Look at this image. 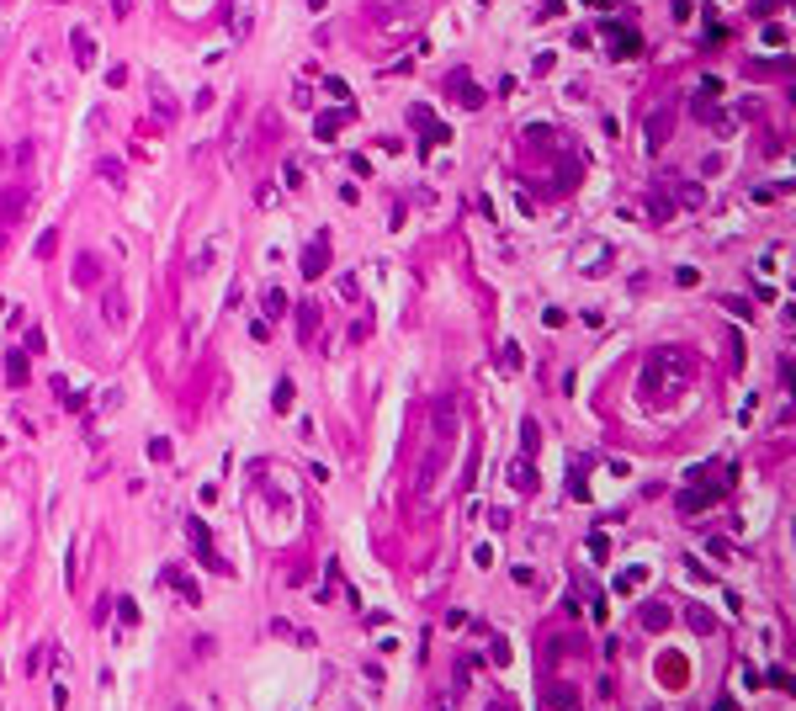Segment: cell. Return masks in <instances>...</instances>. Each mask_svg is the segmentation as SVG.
Listing matches in <instances>:
<instances>
[{
    "label": "cell",
    "mask_w": 796,
    "mask_h": 711,
    "mask_svg": "<svg viewBox=\"0 0 796 711\" xmlns=\"http://www.w3.org/2000/svg\"><path fill=\"white\" fill-rule=\"evenodd\" d=\"M690 372H696L690 350H675V345L653 350L648 366H642V398H663V393H675L679 383H690Z\"/></svg>",
    "instance_id": "cell-1"
},
{
    "label": "cell",
    "mask_w": 796,
    "mask_h": 711,
    "mask_svg": "<svg viewBox=\"0 0 796 711\" xmlns=\"http://www.w3.org/2000/svg\"><path fill=\"white\" fill-rule=\"evenodd\" d=\"M675 122H679V107H675V101L653 107L648 117H642V149H648V154H658V149L675 138Z\"/></svg>",
    "instance_id": "cell-2"
},
{
    "label": "cell",
    "mask_w": 796,
    "mask_h": 711,
    "mask_svg": "<svg viewBox=\"0 0 796 711\" xmlns=\"http://www.w3.org/2000/svg\"><path fill=\"white\" fill-rule=\"evenodd\" d=\"M345 122H356V101H340L335 112H319V117H314V133L329 144V138H335V133L345 128Z\"/></svg>",
    "instance_id": "cell-3"
},
{
    "label": "cell",
    "mask_w": 796,
    "mask_h": 711,
    "mask_svg": "<svg viewBox=\"0 0 796 711\" xmlns=\"http://www.w3.org/2000/svg\"><path fill=\"white\" fill-rule=\"evenodd\" d=\"M446 91L457 96V107H467V112H478V107H483V91L472 85V74H467V69H451V74H446Z\"/></svg>",
    "instance_id": "cell-4"
},
{
    "label": "cell",
    "mask_w": 796,
    "mask_h": 711,
    "mask_svg": "<svg viewBox=\"0 0 796 711\" xmlns=\"http://www.w3.org/2000/svg\"><path fill=\"white\" fill-rule=\"evenodd\" d=\"M303 277L314 281V277H324L329 271V234H314V244H308V250H303Z\"/></svg>",
    "instance_id": "cell-5"
},
{
    "label": "cell",
    "mask_w": 796,
    "mask_h": 711,
    "mask_svg": "<svg viewBox=\"0 0 796 711\" xmlns=\"http://www.w3.org/2000/svg\"><path fill=\"white\" fill-rule=\"evenodd\" d=\"M186 531H192V547H197V557H202L207 568H218V573H223V563H218V552H213V536H207V520H186Z\"/></svg>",
    "instance_id": "cell-6"
},
{
    "label": "cell",
    "mask_w": 796,
    "mask_h": 711,
    "mask_svg": "<svg viewBox=\"0 0 796 711\" xmlns=\"http://www.w3.org/2000/svg\"><path fill=\"white\" fill-rule=\"evenodd\" d=\"M69 48H74V64H80V69H96V37H91V27H74Z\"/></svg>",
    "instance_id": "cell-7"
},
{
    "label": "cell",
    "mask_w": 796,
    "mask_h": 711,
    "mask_svg": "<svg viewBox=\"0 0 796 711\" xmlns=\"http://www.w3.org/2000/svg\"><path fill=\"white\" fill-rule=\"evenodd\" d=\"M510 489H515V494H536V489H542L536 467H531V462H515V467H510Z\"/></svg>",
    "instance_id": "cell-8"
},
{
    "label": "cell",
    "mask_w": 796,
    "mask_h": 711,
    "mask_svg": "<svg viewBox=\"0 0 796 711\" xmlns=\"http://www.w3.org/2000/svg\"><path fill=\"white\" fill-rule=\"evenodd\" d=\"M605 260H611V250H605L600 239H590V244H584V250H579V265H590L584 277H600V271H605Z\"/></svg>",
    "instance_id": "cell-9"
},
{
    "label": "cell",
    "mask_w": 796,
    "mask_h": 711,
    "mask_svg": "<svg viewBox=\"0 0 796 711\" xmlns=\"http://www.w3.org/2000/svg\"><path fill=\"white\" fill-rule=\"evenodd\" d=\"M605 37H611L616 59H632V53H637V32H627V27H611V22H605Z\"/></svg>",
    "instance_id": "cell-10"
},
{
    "label": "cell",
    "mask_w": 796,
    "mask_h": 711,
    "mask_svg": "<svg viewBox=\"0 0 796 711\" xmlns=\"http://www.w3.org/2000/svg\"><path fill=\"white\" fill-rule=\"evenodd\" d=\"M648 218H653V223H669V218H675V202H669L663 186H653V192H648Z\"/></svg>",
    "instance_id": "cell-11"
},
{
    "label": "cell",
    "mask_w": 796,
    "mask_h": 711,
    "mask_svg": "<svg viewBox=\"0 0 796 711\" xmlns=\"http://www.w3.org/2000/svg\"><path fill=\"white\" fill-rule=\"evenodd\" d=\"M319 335V308H314V303H308V308H298V340H303V345H308V340H314Z\"/></svg>",
    "instance_id": "cell-12"
},
{
    "label": "cell",
    "mask_w": 796,
    "mask_h": 711,
    "mask_svg": "<svg viewBox=\"0 0 796 711\" xmlns=\"http://www.w3.org/2000/svg\"><path fill=\"white\" fill-rule=\"evenodd\" d=\"M6 383H11V387L27 383V356H22V350H6Z\"/></svg>",
    "instance_id": "cell-13"
},
{
    "label": "cell",
    "mask_w": 796,
    "mask_h": 711,
    "mask_svg": "<svg viewBox=\"0 0 796 711\" xmlns=\"http://www.w3.org/2000/svg\"><path fill=\"white\" fill-rule=\"evenodd\" d=\"M536 435H542V425H536V420H520V451H526V462L536 457Z\"/></svg>",
    "instance_id": "cell-14"
},
{
    "label": "cell",
    "mask_w": 796,
    "mask_h": 711,
    "mask_svg": "<svg viewBox=\"0 0 796 711\" xmlns=\"http://www.w3.org/2000/svg\"><path fill=\"white\" fill-rule=\"evenodd\" d=\"M675 197H679V207H701V202H706V192H701L696 181H679V186H675Z\"/></svg>",
    "instance_id": "cell-15"
},
{
    "label": "cell",
    "mask_w": 796,
    "mask_h": 711,
    "mask_svg": "<svg viewBox=\"0 0 796 711\" xmlns=\"http://www.w3.org/2000/svg\"><path fill=\"white\" fill-rule=\"evenodd\" d=\"M122 319H128V303H122V292L112 287L107 292V324H122Z\"/></svg>",
    "instance_id": "cell-16"
},
{
    "label": "cell",
    "mask_w": 796,
    "mask_h": 711,
    "mask_svg": "<svg viewBox=\"0 0 796 711\" xmlns=\"http://www.w3.org/2000/svg\"><path fill=\"white\" fill-rule=\"evenodd\" d=\"M547 706H552V711H579V696H573V690H552V696H547Z\"/></svg>",
    "instance_id": "cell-17"
},
{
    "label": "cell",
    "mask_w": 796,
    "mask_h": 711,
    "mask_svg": "<svg viewBox=\"0 0 796 711\" xmlns=\"http://www.w3.org/2000/svg\"><path fill=\"white\" fill-rule=\"evenodd\" d=\"M96 175L112 186H122V159H96Z\"/></svg>",
    "instance_id": "cell-18"
},
{
    "label": "cell",
    "mask_w": 796,
    "mask_h": 711,
    "mask_svg": "<svg viewBox=\"0 0 796 711\" xmlns=\"http://www.w3.org/2000/svg\"><path fill=\"white\" fill-rule=\"evenodd\" d=\"M271 409H277V414H287V409H292V383H287V377L277 383V398H271Z\"/></svg>",
    "instance_id": "cell-19"
},
{
    "label": "cell",
    "mask_w": 796,
    "mask_h": 711,
    "mask_svg": "<svg viewBox=\"0 0 796 711\" xmlns=\"http://www.w3.org/2000/svg\"><path fill=\"white\" fill-rule=\"evenodd\" d=\"M91 277H96V260H91V255H80V260H74V281H80V287H91Z\"/></svg>",
    "instance_id": "cell-20"
},
{
    "label": "cell",
    "mask_w": 796,
    "mask_h": 711,
    "mask_svg": "<svg viewBox=\"0 0 796 711\" xmlns=\"http://www.w3.org/2000/svg\"><path fill=\"white\" fill-rule=\"evenodd\" d=\"M265 308H271V314H265V319H277L281 308H287V292H281V287H271V292H265Z\"/></svg>",
    "instance_id": "cell-21"
},
{
    "label": "cell",
    "mask_w": 796,
    "mask_h": 711,
    "mask_svg": "<svg viewBox=\"0 0 796 711\" xmlns=\"http://www.w3.org/2000/svg\"><path fill=\"white\" fill-rule=\"evenodd\" d=\"M663 621H669V616H663V605H648V611H642V627H653V632H658Z\"/></svg>",
    "instance_id": "cell-22"
},
{
    "label": "cell",
    "mask_w": 796,
    "mask_h": 711,
    "mask_svg": "<svg viewBox=\"0 0 796 711\" xmlns=\"http://www.w3.org/2000/svg\"><path fill=\"white\" fill-rule=\"evenodd\" d=\"M149 457H154V462H170V441H165V435H154V441H149Z\"/></svg>",
    "instance_id": "cell-23"
},
{
    "label": "cell",
    "mask_w": 796,
    "mask_h": 711,
    "mask_svg": "<svg viewBox=\"0 0 796 711\" xmlns=\"http://www.w3.org/2000/svg\"><path fill=\"white\" fill-rule=\"evenodd\" d=\"M281 181H287V186H303V165H298V159H287V170H281Z\"/></svg>",
    "instance_id": "cell-24"
},
{
    "label": "cell",
    "mask_w": 796,
    "mask_h": 711,
    "mask_svg": "<svg viewBox=\"0 0 796 711\" xmlns=\"http://www.w3.org/2000/svg\"><path fill=\"white\" fill-rule=\"evenodd\" d=\"M520 361H526V350H520V345H505V372H515Z\"/></svg>",
    "instance_id": "cell-25"
},
{
    "label": "cell",
    "mask_w": 796,
    "mask_h": 711,
    "mask_svg": "<svg viewBox=\"0 0 796 711\" xmlns=\"http://www.w3.org/2000/svg\"><path fill=\"white\" fill-rule=\"evenodd\" d=\"M489 658H494V663H510V648H505V637H494V642H489Z\"/></svg>",
    "instance_id": "cell-26"
},
{
    "label": "cell",
    "mask_w": 796,
    "mask_h": 711,
    "mask_svg": "<svg viewBox=\"0 0 796 711\" xmlns=\"http://www.w3.org/2000/svg\"><path fill=\"white\" fill-rule=\"evenodd\" d=\"M117 616H122V621L133 627V621H138V605H133V600H117Z\"/></svg>",
    "instance_id": "cell-27"
},
{
    "label": "cell",
    "mask_w": 796,
    "mask_h": 711,
    "mask_svg": "<svg viewBox=\"0 0 796 711\" xmlns=\"http://www.w3.org/2000/svg\"><path fill=\"white\" fill-rule=\"evenodd\" d=\"M489 711H515V706H510L505 696H494V700H489Z\"/></svg>",
    "instance_id": "cell-28"
},
{
    "label": "cell",
    "mask_w": 796,
    "mask_h": 711,
    "mask_svg": "<svg viewBox=\"0 0 796 711\" xmlns=\"http://www.w3.org/2000/svg\"><path fill=\"white\" fill-rule=\"evenodd\" d=\"M6 170H11V154H6V144H0V175H6Z\"/></svg>",
    "instance_id": "cell-29"
},
{
    "label": "cell",
    "mask_w": 796,
    "mask_h": 711,
    "mask_svg": "<svg viewBox=\"0 0 796 711\" xmlns=\"http://www.w3.org/2000/svg\"><path fill=\"white\" fill-rule=\"evenodd\" d=\"M112 6H117V16H128V11H133V0H112Z\"/></svg>",
    "instance_id": "cell-30"
}]
</instances>
